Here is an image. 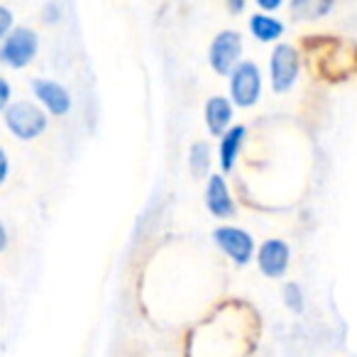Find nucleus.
Masks as SVG:
<instances>
[{"label":"nucleus","mask_w":357,"mask_h":357,"mask_svg":"<svg viewBox=\"0 0 357 357\" xmlns=\"http://www.w3.org/2000/svg\"><path fill=\"white\" fill-rule=\"evenodd\" d=\"M10 25H13V13L8 10V8L0 6V40H3V35L10 30Z\"/></svg>","instance_id":"nucleus-15"},{"label":"nucleus","mask_w":357,"mask_h":357,"mask_svg":"<svg viewBox=\"0 0 357 357\" xmlns=\"http://www.w3.org/2000/svg\"><path fill=\"white\" fill-rule=\"evenodd\" d=\"M301 71V56L298 50L289 42H279L269 56V79H272L274 93H287L294 89Z\"/></svg>","instance_id":"nucleus-2"},{"label":"nucleus","mask_w":357,"mask_h":357,"mask_svg":"<svg viewBox=\"0 0 357 357\" xmlns=\"http://www.w3.org/2000/svg\"><path fill=\"white\" fill-rule=\"evenodd\" d=\"M248 137V128L245 125H233L228 132L220 135V144H218V162L223 172H233L235 164H238L240 149L245 144Z\"/></svg>","instance_id":"nucleus-11"},{"label":"nucleus","mask_w":357,"mask_h":357,"mask_svg":"<svg viewBox=\"0 0 357 357\" xmlns=\"http://www.w3.org/2000/svg\"><path fill=\"white\" fill-rule=\"evenodd\" d=\"M206 208L215 218H233L235 215V201L223 174H208V181H206Z\"/></svg>","instance_id":"nucleus-8"},{"label":"nucleus","mask_w":357,"mask_h":357,"mask_svg":"<svg viewBox=\"0 0 357 357\" xmlns=\"http://www.w3.org/2000/svg\"><path fill=\"white\" fill-rule=\"evenodd\" d=\"M230 103L238 108H252L262 98V71L255 61L240 59V64L230 71Z\"/></svg>","instance_id":"nucleus-1"},{"label":"nucleus","mask_w":357,"mask_h":357,"mask_svg":"<svg viewBox=\"0 0 357 357\" xmlns=\"http://www.w3.org/2000/svg\"><path fill=\"white\" fill-rule=\"evenodd\" d=\"M6 245H8V233H6V225L0 223V252L6 250Z\"/></svg>","instance_id":"nucleus-19"},{"label":"nucleus","mask_w":357,"mask_h":357,"mask_svg":"<svg viewBox=\"0 0 357 357\" xmlns=\"http://www.w3.org/2000/svg\"><path fill=\"white\" fill-rule=\"evenodd\" d=\"M37 50H40V40L35 32L30 27H17L0 47V61L13 66V69H22L35 59Z\"/></svg>","instance_id":"nucleus-5"},{"label":"nucleus","mask_w":357,"mask_h":357,"mask_svg":"<svg viewBox=\"0 0 357 357\" xmlns=\"http://www.w3.org/2000/svg\"><path fill=\"white\" fill-rule=\"evenodd\" d=\"M259 6V10H277V8H282V0H259L257 3Z\"/></svg>","instance_id":"nucleus-17"},{"label":"nucleus","mask_w":357,"mask_h":357,"mask_svg":"<svg viewBox=\"0 0 357 357\" xmlns=\"http://www.w3.org/2000/svg\"><path fill=\"white\" fill-rule=\"evenodd\" d=\"M8 100H10V86H8L6 79H0V110L6 108Z\"/></svg>","instance_id":"nucleus-16"},{"label":"nucleus","mask_w":357,"mask_h":357,"mask_svg":"<svg viewBox=\"0 0 357 357\" xmlns=\"http://www.w3.org/2000/svg\"><path fill=\"white\" fill-rule=\"evenodd\" d=\"M250 32L259 42H274L284 35V22L277 20L274 15H269V13H255L250 17Z\"/></svg>","instance_id":"nucleus-12"},{"label":"nucleus","mask_w":357,"mask_h":357,"mask_svg":"<svg viewBox=\"0 0 357 357\" xmlns=\"http://www.w3.org/2000/svg\"><path fill=\"white\" fill-rule=\"evenodd\" d=\"M213 240L235 264H248L255 257V240L248 230L235 225H220L213 230Z\"/></svg>","instance_id":"nucleus-6"},{"label":"nucleus","mask_w":357,"mask_h":357,"mask_svg":"<svg viewBox=\"0 0 357 357\" xmlns=\"http://www.w3.org/2000/svg\"><path fill=\"white\" fill-rule=\"evenodd\" d=\"M284 303H287L294 313L303 311V291H301V287H298L296 282L284 284Z\"/></svg>","instance_id":"nucleus-14"},{"label":"nucleus","mask_w":357,"mask_h":357,"mask_svg":"<svg viewBox=\"0 0 357 357\" xmlns=\"http://www.w3.org/2000/svg\"><path fill=\"white\" fill-rule=\"evenodd\" d=\"M6 123L10 128V132L17 135L20 139H35L37 135L45 132L47 115L30 100H17V103H13L8 108Z\"/></svg>","instance_id":"nucleus-4"},{"label":"nucleus","mask_w":357,"mask_h":357,"mask_svg":"<svg viewBox=\"0 0 357 357\" xmlns=\"http://www.w3.org/2000/svg\"><path fill=\"white\" fill-rule=\"evenodd\" d=\"M243 56V35L235 30H223L213 37L208 47V64L215 74L230 76Z\"/></svg>","instance_id":"nucleus-3"},{"label":"nucleus","mask_w":357,"mask_h":357,"mask_svg":"<svg viewBox=\"0 0 357 357\" xmlns=\"http://www.w3.org/2000/svg\"><path fill=\"white\" fill-rule=\"evenodd\" d=\"M6 176H8V157L3 152V147H0V184L6 181Z\"/></svg>","instance_id":"nucleus-18"},{"label":"nucleus","mask_w":357,"mask_h":357,"mask_svg":"<svg viewBox=\"0 0 357 357\" xmlns=\"http://www.w3.org/2000/svg\"><path fill=\"white\" fill-rule=\"evenodd\" d=\"M191 174L196 178H204L208 176V169H211V144L206 139H199V142L191 144Z\"/></svg>","instance_id":"nucleus-13"},{"label":"nucleus","mask_w":357,"mask_h":357,"mask_svg":"<svg viewBox=\"0 0 357 357\" xmlns=\"http://www.w3.org/2000/svg\"><path fill=\"white\" fill-rule=\"evenodd\" d=\"M35 89V96L47 105V110L54 115H66L71 110V96L69 91L64 89L61 84L56 81H50V79H35L32 84Z\"/></svg>","instance_id":"nucleus-9"},{"label":"nucleus","mask_w":357,"mask_h":357,"mask_svg":"<svg viewBox=\"0 0 357 357\" xmlns=\"http://www.w3.org/2000/svg\"><path fill=\"white\" fill-rule=\"evenodd\" d=\"M206 128H208L211 135L220 137L223 132H228L233 128V103L230 98H223V96H211L206 100Z\"/></svg>","instance_id":"nucleus-10"},{"label":"nucleus","mask_w":357,"mask_h":357,"mask_svg":"<svg viewBox=\"0 0 357 357\" xmlns=\"http://www.w3.org/2000/svg\"><path fill=\"white\" fill-rule=\"evenodd\" d=\"M257 264L262 269L264 277L269 279H279L287 274L289 269V262H291V250L284 240L279 238H269L262 243V248L257 250Z\"/></svg>","instance_id":"nucleus-7"}]
</instances>
